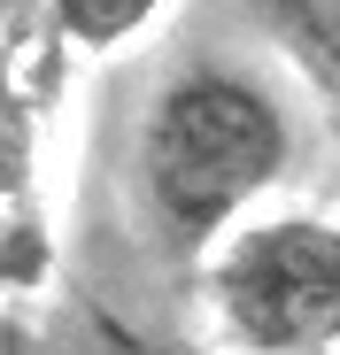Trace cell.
<instances>
[{"instance_id":"cell-1","label":"cell","mask_w":340,"mask_h":355,"mask_svg":"<svg viewBox=\"0 0 340 355\" xmlns=\"http://www.w3.org/2000/svg\"><path fill=\"white\" fill-rule=\"evenodd\" d=\"M294 155V124L255 78L194 62L139 124V193L178 255H201Z\"/></svg>"},{"instance_id":"cell-2","label":"cell","mask_w":340,"mask_h":355,"mask_svg":"<svg viewBox=\"0 0 340 355\" xmlns=\"http://www.w3.org/2000/svg\"><path fill=\"white\" fill-rule=\"evenodd\" d=\"M209 302L232 347L248 355H332L340 347V224L271 216L224 240Z\"/></svg>"},{"instance_id":"cell-3","label":"cell","mask_w":340,"mask_h":355,"mask_svg":"<svg viewBox=\"0 0 340 355\" xmlns=\"http://www.w3.org/2000/svg\"><path fill=\"white\" fill-rule=\"evenodd\" d=\"M155 8H162V0H46L54 39H70V46H85V54L124 46L132 31H147V24H155Z\"/></svg>"}]
</instances>
